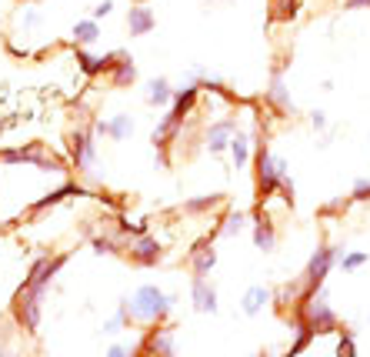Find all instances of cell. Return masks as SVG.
Returning a JSON list of instances; mask_svg holds the SVG:
<instances>
[{
	"label": "cell",
	"mask_w": 370,
	"mask_h": 357,
	"mask_svg": "<svg viewBox=\"0 0 370 357\" xmlns=\"http://www.w3.org/2000/svg\"><path fill=\"white\" fill-rule=\"evenodd\" d=\"M337 357H357V341L350 331H341V341H337Z\"/></svg>",
	"instance_id": "obj_24"
},
{
	"label": "cell",
	"mask_w": 370,
	"mask_h": 357,
	"mask_svg": "<svg viewBox=\"0 0 370 357\" xmlns=\"http://www.w3.org/2000/svg\"><path fill=\"white\" fill-rule=\"evenodd\" d=\"M367 260H370L367 251H344L341 264H337V271H344V274H357V271H360Z\"/></svg>",
	"instance_id": "obj_20"
},
{
	"label": "cell",
	"mask_w": 370,
	"mask_h": 357,
	"mask_svg": "<svg viewBox=\"0 0 370 357\" xmlns=\"http://www.w3.org/2000/svg\"><path fill=\"white\" fill-rule=\"evenodd\" d=\"M254 247L264 251V254L277 251V230H273L271 214L264 207H257V214H254Z\"/></svg>",
	"instance_id": "obj_9"
},
{
	"label": "cell",
	"mask_w": 370,
	"mask_h": 357,
	"mask_svg": "<svg viewBox=\"0 0 370 357\" xmlns=\"http://www.w3.org/2000/svg\"><path fill=\"white\" fill-rule=\"evenodd\" d=\"M97 37H100L97 21H80V24H74V40L77 44H94Z\"/></svg>",
	"instance_id": "obj_21"
},
{
	"label": "cell",
	"mask_w": 370,
	"mask_h": 357,
	"mask_svg": "<svg viewBox=\"0 0 370 357\" xmlns=\"http://www.w3.org/2000/svg\"><path fill=\"white\" fill-rule=\"evenodd\" d=\"M190 304L197 314H217V287L210 284V278H194L190 281Z\"/></svg>",
	"instance_id": "obj_8"
},
{
	"label": "cell",
	"mask_w": 370,
	"mask_h": 357,
	"mask_svg": "<svg viewBox=\"0 0 370 357\" xmlns=\"http://www.w3.org/2000/svg\"><path fill=\"white\" fill-rule=\"evenodd\" d=\"M344 10H370V0H341Z\"/></svg>",
	"instance_id": "obj_27"
},
{
	"label": "cell",
	"mask_w": 370,
	"mask_h": 357,
	"mask_svg": "<svg viewBox=\"0 0 370 357\" xmlns=\"http://www.w3.org/2000/svg\"><path fill=\"white\" fill-rule=\"evenodd\" d=\"M157 27V17H153V10L150 7H130V14H127V30H130V37H144Z\"/></svg>",
	"instance_id": "obj_13"
},
{
	"label": "cell",
	"mask_w": 370,
	"mask_h": 357,
	"mask_svg": "<svg viewBox=\"0 0 370 357\" xmlns=\"http://www.w3.org/2000/svg\"><path fill=\"white\" fill-rule=\"evenodd\" d=\"M344 244H330V241H321L310 257H307V267H304V274H300V281L304 287H323L327 278H330V271L341 264V257H344Z\"/></svg>",
	"instance_id": "obj_4"
},
{
	"label": "cell",
	"mask_w": 370,
	"mask_h": 357,
	"mask_svg": "<svg viewBox=\"0 0 370 357\" xmlns=\"http://www.w3.org/2000/svg\"><path fill=\"white\" fill-rule=\"evenodd\" d=\"M294 321L307 324L314 334H330V331L341 328L337 310L330 307V291H327V284H323V287H304V297H300V304H297V310H294Z\"/></svg>",
	"instance_id": "obj_1"
},
{
	"label": "cell",
	"mask_w": 370,
	"mask_h": 357,
	"mask_svg": "<svg viewBox=\"0 0 370 357\" xmlns=\"http://www.w3.org/2000/svg\"><path fill=\"white\" fill-rule=\"evenodd\" d=\"M310 124H314L317 134H327V124H330V121H327V114H323V110H310Z\"/></svg>",
	"instance_id": "obj_26"
},
{
	"label": "cell",
	"mask_w": 370,
	"mask_h": 357,
	"mask_svg": "<svg viewBox=\"0 0 370 357\" xmlns=\"http://www.w3.org/2000/svg\"><path fill=\"white\" fill-rule=\"evenodd\" d=\"M273 301V291L271 287H264V284H254V287H247L244 297H241V314L244 317H257L264 307Z\"/></svg>",
	"instance_id": "obj_11"
},
{
	"label": "cell",
	"mask_w": 370,
	"mask_h": 357,
	"mask_svg": "<svg viewBox=\"0 0 370 357\" xmlns=\"http://www.w3.org/2000/svg\"><path fill=\"white\" fill-rule=\"evenodd\" d=\"M190 271H194V278H210V271L217 267V251H214V237H200L197 244L190 247Z\"/></svg>",
	"instance_id": "obj_6"
},
{
	"label": "cell",
	"mask_w": 370,
	"mask_h": 357,
	"mask_svg": "<svg viewBox=\"0 0 370 357\" xmlns=\"http://www.w3.org/2000/svg\"><path fill=\"white\" fill-rule=\"evenodd\" d=\"M257 357H271V354H257Z\"/></svg>",
	"instance_id": "obj_30"
},
{
	"label": "cell",
	"mask_w": 370,
	"mask_h": 357,
	"mask_svg": "<svg viewBox=\"0 0 370 357\" xmlns=\"http://www.w3.org/2000/svg\"><path fill=\"white\" fill-rule=\"evenodd\" d=\"M107 357H130V351H127V347H121V344H117V347H110V351H107Z\"/></svg>",
	"instance_id": "obj_29"
},
{
	"label": "cell",
	"mask_w": 370,
	"mask_h": 357,
	"mask_svg": "<svg viewBox=\"0 0 370 357\" xmlns=\"http://www.w3.org/2000/svg\"><path fill=\"white\" fill-rule=\"evenodd\" d=\"M147 351H150L153 357H173V337H171V331H157V334H150Z\"/></svg>",
	"instance_id": "obj_19"
},
{
	"label": "cell",
	"mask_w": 370,
	"mask_h": 357,
	"mask_svg": "<svg viewBox=\"0 0 370 357\" xmlns=\"http://www.w3.org/2000/svg\"><path fill=\"white\" fill-rule=\"evenodd\" d=\"M254 167H257V187H260L264 197H271V194L294 197V177H291L287 157H277V153L267 151V147H257Z\"/></svg>",
	"instance_id": "obj_2"
},
{
	"label": "cell",
	"mask_w": 370,
	"mask_h": 357,
	"mask_svg": "<svg viewBox=\"0 0 370 357\" xmlns=\"http://www.w3.org/2000/svg\"><path fill=\"white\" fill-rule=\"evenodd\" d=\"M214 204H221V197L217 194H204V197H190L184 210H190V214H204V210H210Z\"/></svg>",
	"instance_id": "obj_23"
},
{
	"label": "cell",
	"mask_w": 370,
	"mask_h": 357,
	"mask_svg": "<svg viewBox=\"0 0 370 357\" xmlns=\"http://www.w3.org/2000/svg\"><path fill=\"white\" fill-rule=\"evenodd\" d=\"M350 201L354 204H370V177H357L350 184Z\"/></svg>",
	"instance_id": "obj_22"
},
{
	"label": "cell",
	"mask_w": 370,
	"mask_h": 357,
	"mask_svg": "<svg viewBox=\"0 0 370 357\" xmlns=\"http://www.w3.org/2000/svg\"><path fill=\"white\" fill-rule=\"evenodd\" d=\"M250 144H254V134H247V130L237 127L234 140H230V147H227V151H230V164H234L237 171H244L247 164L254 160V157H250Z\"/></svg>",
	"instance_id": "obj_14"
},
{
	"label": "cell",
	"mask_w": 370,
	"mask_h": 357,
	"mask_svg": "<svg viewBox=\"0 0 370 357\" xmlns=\"http://www.w3.org/2000/svg\"><path fill=\"white\" fill-rule=\"evenodd\" d=\"M71 147H74L77 171H84V174H94V171H97V147H94V134H90V130H74V137H71Z\"/></svg>",
	"instance_id": "obj_5"
},
{
	"label": "cell",
	"mask_w": 370,
	"mask_h": 357,
	"mask_svg": "<svg viewBox=\"0 0 370 357\" xmlns=\"http://www.w3.org/2000/svg\"><path fill=\"white\" fill-rule=\"evenodd\" d=\"M130 254H134L137 264L150 267V264H157V257H160V244H157V237H147V234H144V237H137V241H134Z\"/></svg>",
	"instance_id": "obj_17"
},
{
	"label": "cell",
	"mask_w": 370,
	"mask_h": 357,
	"mask_svg": "<svg viewBox=\"0 0 370 357\" xmlns=\"http://www.w3.org/2000/svg\"><path fill=\"white\" fill-rule=\"evenodd\" d=\"M97 134L110 137V140H127V137H134V117L130 114H117L110 121H100Z\"/></svg>",
	"instance_id": "obj_12"
},
{
	"label": "cell",
	"mask_w": 370,
	"mask_h": 357,
	"mask_svg": "<svg viewBox=\"0 0 370 357\" xmlns=\"http://www.w3.org/2000/svg\"><path fill=\"white\" fill-rule=\"evenodd\" d=\"M264 97H267V103H271L273 110H280V114H297V103H294V97H291V90H287L284 71H273L271 74Z\"/></svg>",
	"instance_id": "obj_7"
},
{
	"label": "cell",
	"mask_w": 370,
	"mask_h": 357,
	"mask_svg": "<svg viewBox=\"0 0 370 357\" xmlns=\"http://www.w3.org/2000/svg\"><path fill=\"white\" fill-rule=\"evenodd\" d=\"M40 21H44V17H40V10H37V7H27L24 14H21V27H24V30L40 27Z\"/></svg>",
	"instance_id": "obj_25"
},
{
	"label": "cell",
	"mask_w": 370,
	"mask_h": 357,
	"mask_svg": "<svg viewBox=\"0 0 370 357\" xmlns=\"http://www.w3.org/2000/svg\"><path fill=\"white\" fill-rule=\"evenodd\" d=\"M173 101V84L167 77H150L147 80V103L150 107H160V110H167Z\"/></svg>",
	"instance_id": "obj_15"
},
{
	"label": "cell",
	"mask_w": 370,
	"mask_h": 357,
	"mask_svg": "<svg viewBox=\"0 0 370 357\" xmlns=\"http://www.w3.org/2000/svg\"><path fill=\"white\" fill-rule=\"evenodd\" d=\"M114 10V0H100L97 7H94V17H107Z\"/></svg>",
	"instance_id": "obj_28"
},
{
	"label": "cell",
	"mask_w": 370,
	"mask_h": 357,
	"mask_svg": "<svg viewBox=\"0 0 370 357\" xmlns=\"http://www.w3.org/2000/svg\"><path fill=\"white\" fill-rule=\"evenodd\" d=\"M173 304H177V297L173 294H164L153 284H144L140 291H134V297H127V307H130V317L134 321H160V317L171 314Z\"/></svg>",
	"instance_id": "obj_3"
},
{
	"label": "cell",
	"mask_w": 370,
	"mask_h": 357,
	"mask_svg": "<svg viewBox=\"0 0 370 357\" xmlns=\"http://www.w3.org/2000/svg\"><path fill=\"white\" fill-rule=\"evenodd\" d=\"M250 224V217H247V210L241 207H230V210H223V221H221V237H237L241 230Z\"/></svg>",
	"instance_id": "obj_18"
},
{
	"label": "cell",
	"mask_w": 370,
	"mask_h": 357,
	"mask_svg": "<svg viewBox=\"0 0 370 357\" xmlns=\"http://www.w3.org/2000/svg\"><path fill=\"white\" fill-rule=\"evenodd\" d=\"M367 324H370V314H367Z\"/></svg>",
	"instance_id": "obj_31"
},
{
	"label": "cell",
	"mask_w": 370,
	"mask_h": 357,
	"mask_svg": "<svg viewBox=\"0 0 370 357\" xmlns=\"http://www.w3.org/2000/svg\"><path fill=\"white\" fill-rule=\"evenodd\" d=\"M110 57H114V71H110L114 84L130 87V84L137 80V64H134V57H130L127 51H117V53H110Z\"/></svg>",
	"instance_id": "obj_16"
},
{
	"label": "cell",
	"mask_w": 370,
	"mask_h": 357,
	"mask_svg": "<svg viewBox=\"0 0 370 357\" xmlns=\"http://www.w3.org/2000/svg\"><path fill=\"white\" fill-rule=\"evenodd\" d=\"M234 134H237V124H234V121H217V124H210V127H207V134H204V144H207V151H210V153H223L227 147H230Z\"/></svg>",
	"instance_id": "obj_10"
}]
</instances>
